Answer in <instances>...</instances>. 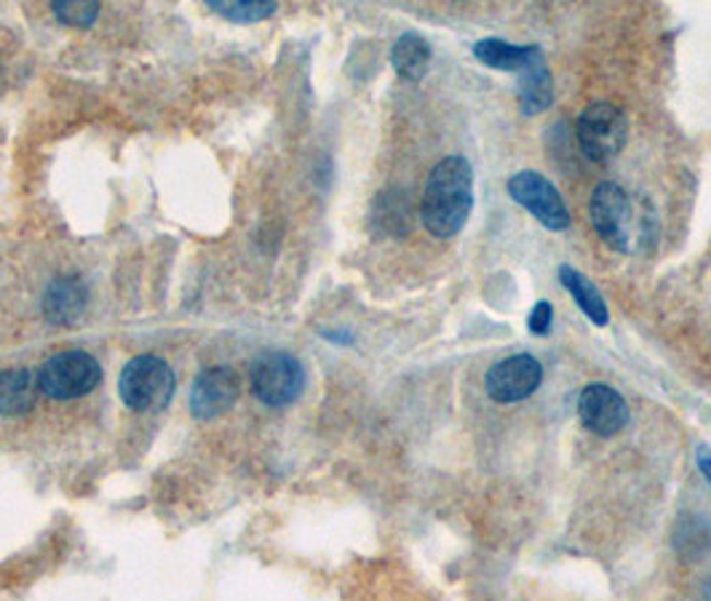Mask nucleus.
I'll use <instances>...</instances> for the list:
<instances>
[{
    "label": "nucleus",
    "mask_w": 711,
    "mask_h": 601,
    "mask_svg": "<svg viewBox=\"0 0 711 601\" xmlns=\"http://www.w3.org/2000/svg\"><path fill=\"white\" fill-rule=\"evenodd\" d=\"M474 207V172L463 155H450L434 168L423 192V222L436 238H452L463 231Z\"/></svg>",
    "instance_id": "nucleus-1"
},
{
    "label": "nucleus",
    "mask_w": 711,
    "mask_h": 601,
    "mask_svg": "<svg viewBox=\"0 0 711 601\" xmlns=\"http://www.w3.org/2000/svg\"><path fill=\"white\" fill-rule=\"evenodd\" d=\"M121 399L137 412H158L175 396V372L158 356L131 358L121 372Z\"/></svg>",
    "instance_id": "nucleus-2"
},
{
    "label": "nucleus",
    "mask_w": 711,
    "mask_h": 601,
    "mask_svg": "<svg viewBox=\"0 0 711 601\" xmlns=\"http://www.w3.org/2000/svg\"><path fill=\"white\" fill-rule=\"evenodd\" d=\"M626 134H629V120L620 107L609 102L589 105L578 118V142H581L585 158L594 164H609L618 158L626 144Z\"/></svg>",
    "instance_id": "nucleus-3"
},
{
    "label": "nucleus",
    "mask_w": 711,
    "mask_h": 601,
    "mask_svg": "<svg viewBox=\"0 0 711 601\" xmlns=\"http://www.w3.org/2000/svg\"><path fill=\"white\" fill-rule=\"evenodd\" d=\"M99 377L102 369L97 358L83 351H68L49 358L40 366L38 388L44 390L49 399L70 401L92 393L99 385Z\"/></svg>",
    "instance_id": "nucleus-4"
},
{
    "label": "nucleus",
    "mask_w": 711,
    "mask_h": 601,
    "mask_svg": "<svg viewBox=\"0 0 711 601\" xmlns=\"http://www.w3.org/2000/svg\"><path fill=\"white\" fill-rule=\"evenodd\" d=\"M305 375L300 361L289 353H268L254 364L252 390L268 406H286L303 393Z\"/></svg>",
    "instance_id": "nucleus-5"
},
{
    "label": "nucleus",
    "mask_w": 711,
    "mask_h": 601,
    "mask_svg": "<svg viewBox=\"0 0 711 601\" xmlns=\"http://www.w3.org/2000/svg\"><path fill=\"white\" fill-rule=\"evenodd\" d=\"M508 192L517 203H522L530 214L548 231H567L570 227V212L561 201L559 190L537 172H519L508 179Z\"/></svg>",
    "instance_id": "nucleus-6"
},
{
    "label": "nucleus",
    "mask_w": 711,
    "mask_h": 601,
    "mask_svg": "<svg viewBox=\"0 0 711 601\" xmlns=\"http://www.w3.org/2000/svg\"><path fill=\"white\" fill-rule=\"evenodd\" d=\"M591 225L615 251H629L631 244V201L615 182L596 185L591 196Z\"/></svg>",
    "instance_id": "nucleus-7"
},
{
    "label": "nucleus",
    "mask_w": 711,
    "mask_h": 601,
    "mask_svg": "<svg viewBox=\"0 0 711 601\" xmlns=\"http://www.w3.org/2000/svg\"><path fill=\"white\" fill-rule=\"evenodd\" d=\"M543 366L541 361L519 353V356L503 358L487 372V393L498 404H517V401L533 396L541 388Z\"/></svg>",
    "instance_id": "nucleus-8"
},
{
    "label": "nucleus",
    "mask_w": 711,
    "mask_h": 601,
    "mask_svg": "<svg viewBox=\"0 0 711 601\" xmlns=\"http://www.w3.org/2000/svg\"><path fill=\"white\" fill-rule=\"evenodd\" d=\"M578 417L594 436H615L629 423V406L624 396L602 382L585 385L578 396Z\"/></svg>",
    "instance_id": "nucleus-9"
},
{
    "label": "nucleus",
    "mask_w": 711,
    "mask_h": 601,
    "mask_svg": "<svg viewBox=\"0 0 711 601\" xmlns=\"http://www.w3.org/2000/svg\"><path fill=\"white\" fill-rule=\"evenodd\" d=\"M236 399L238 377L230 369L217 366V369H206L199 375L193 390H190V409H193L195 417L212 420L228 412Z\"/></svg>",
    "instance_id": "nucleus-10"
},
{
    "label": "nucleus",
    "mask_w": 711,
    "mask_h": 601,
    "mask_svg": "<svg viewBox=\"0 0 711 601\" xmlns=\"http://www.w3.org/2000/svg\"><path fill=\"white\" fill-rule=\"evenodd\" d=\"M554 99L552 89V72L546 68V59H543L541 48L530 46L528 64L522 70V89H519V105L528 116H535V113H543Z\"/></svg>",
    "instance_id": "nucleus-11"
},
{
    "label": "nucleus",
    "mask_w": 711,
    "mask_h": 601,
    "mask_svg": "<svg viewBox=\"0 0 711 601\" xmlns=\"http://www.w3.org/2000/svg\"><path fill=\"white\" fill-rule=\"evenodd\" d=\"M86 308V286L81 284V279H57L49 286L44 299L46 318L54 323H73Z\"/></svg>",
    "instance_id": "nucleus-12"
},
{
    "label": "nucleus",
    "mask_w": 711,
    "mask_h": 601,
    "mask_svg": "<svg viewBox=\"0 0 711 601\" xmlns=\"http://www.w3.org/2000/svg\"><path fill=\"white\" fill-rule=\"evenodd\" d=\"M35 399H38V382H35L33 372H0V414H5V417H20V414L33 409Z\"/></svg>",
    "instance_id": "nucleus-13"
},
{
    "label": "nucleus",
    "mask_w": 711,
    "mask_h": 601,
    "mask_svg": "<svg viewBox=\"0 0 711 601\" xmlns=\"http://www.w3.org/2000/svg\"><path fill=\"white\" fill-rule=\"evenodd\" d=\"M559 281H561V286H565L567 292H570L572 297H576L578 308H581L585 316H589L591 321L596 323V327H607L609 313H607L605 297H602V294L596 292V286L591 284V281L585 279V275L578 273V270L570 268V264H561Z\"/></svg>",
    "instance_id": "nucleus-14"
},
{
    "label": "nucleus",
    "mask_w": 711,
    "mask_h": 601,
    "mask_svg": "<svg viewBox=\"0 0 711 601\" xmlns=\"http://www.w3.org/2000/svg\"><path fill=\"white\" fill-rule=\"evenodd\" d=\"M393 68L406 81H420L428 72V64H431V46L415 33H406L393 44L391 51Z\"/></svg>",
    "instance_id": "nucleus-15"
},
{
    "label": "nucleus",
    "mask_w": 711,
    "mask_h": 601,
    "mask_svg": "<svg viewBox=\"0 0 711 601\" xmlns=\"http://www.w3.org/2000/svg\"><path fill=\"white\" fill-rule=\"evenodd\" d=\"M474 57L487 68L506 70V72H522L528 64L530 46H511L498 38H484L474 46Z\"/></svg>",
    "instance_id": "nucleus-16"
},
{
    "label": "nucleus",
    "mask_w": 711,
    "mask_h": 601,
    "mask_svg": "<svg viewBox=\"0 0 711 601\" xmlns=\"http://www.w3.org/2000/svg\"><path fill=\"white\" fill-rule=\"evenodd\" d=\"M410 201H406V192L391 190L380 192L378 203H375V222L380 225V231L391 233V236H404L410 231Z\"/></svg>",
    "instance_id": "nucleus-17"
},
{
    "label": "nucleus",
    "mask_w": 711,
    "mask_h": 601,
    "mask_svg": "<svg viewBox=\"0 0 711 601\" xmlns=\"http://www.w3.org/2000/svg\"><path fill=\"white\" fill-rule=\"evenodd\" d=\"M209 9H214L225 20L233 22H257L271 16L276 11V3H268V0H262V3H257V0H233V3H225V0H217V3H209Z\"/></svg>",
    "instance_id": "nucleus-18"
},
{
    "label": "nucleus",
    "mask_w": 711,
    "mask_h": 601,
    "mask_svg": "<svg viewBox=\"0 0 711 601\" xmlns=\"http://www.w3.org/2000/svg\"><path fill=\"white\" fill-rule=\"evenodd\" d=\"M54 14H57V20L83 27V24H92L94 20H97L99 5L97 3H54Z\"/></svg>",
    "instance_id": "nucleus-19"
},
{
    "label": "nucleus",
    "mask_w": 711,
    "mask_h": 601,
    "mask_svg": "<svg viewBox=\"0 0 711 601\" xmlns=\"http://www.w3.org/2000/svg\"><path fill=\"white\" fill-rule=\"evenodd\" d=\"M552 305L546 303V299H541V303L535 305L533 313H530V332L533 334H548V329H552Z\"/></svg>",
    "instance_id": "nucleus-20"
},
{
    "label": "nucleus",
    "mask_w": 711,
    "mask_h": 601,
    "mask_svg": "<svg viewBox=\"0 0 711 601\" xmlns=\"http://www.w3.org/2000/svg\"><path fill=\"white\" fill-rule=\"evenodd\" d=\"M698 462H701L703 476H707V481L711 484V457L707 452H701V455H698Z\"/></svg>",
    "instance_id": "nucleus-21"
}]
</instances>
